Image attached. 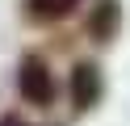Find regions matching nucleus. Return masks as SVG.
I'll return each instance as SVG.
<instances>
[{"mask_svg": "<svg viewBox=\"0 0 130 126\" xmlns=\"http://www.w3.org/2000/svg\"><path fill=\"white\" fill-rule=\"evenodd\" d=\"M17 92L25 105L34 109H46L55 101V76H51V63H46L42 55H25L17 67Z\"/></svg>", "mask_w": 130, "mask_h": 126, "instance_id": "obj_1", "label": "nucleus"}, {"mask_svg": "<svg viewBox=\"0 0 130 126\" xmlns=\"http://www.w3.org/2000/svg\"><path fill=\"white\" fill-rule=\"evenodd\" d=\"M101 67L92 63V59H80L76 67H71V105H76V114H84V109H92L96 101H101Z\"/></svg>", "mask_w": 130, "mask_h": 126, "instance_id": "obj_2", "label": "nucleus"}, {"mask_svg": "<svg viewBox=\"0 0 130 126\" xmlns=\"http://www.w3.org/2000/svg\"><path fill=\"white\" fill-rule=\"evenodd\" d=\"M118 0H101V4L92 8V17H88V34H92L96 42H105V38H113V30H118Z\"/></svg>", "mask_w": 130, "mask_h": 126, "instance_id": "obj_3", "label": "nucleus"}, {"mask_svg": "<svg viewBox=\"0 0 130 126\" xmlns=\"http://www.w3.org/2000/svg\"><path fill=\"white\" fill-rule=\"evenodd\" d=\"M76 4L80 0H25V13L29 21H63Z\"/></svg>", "mask_w": 130, "mask_h": 126, "instance_id": "obj_4", "label": "nucleus"}, {"mask_svg": "<svg viewBox=\"0 0 130 126\" xmlns=\"http://www.w3.org/2000/svg\"><path fill=\"white\" fill-rule=\"evenodd\" d=\"M0 126H25V122H21L17 114H9V118H0Z\"/></svg>", "mask_w": 130, "mask_h": 126, "instance_id": "obj_5", "label": "nucleus"}]
</instances>
